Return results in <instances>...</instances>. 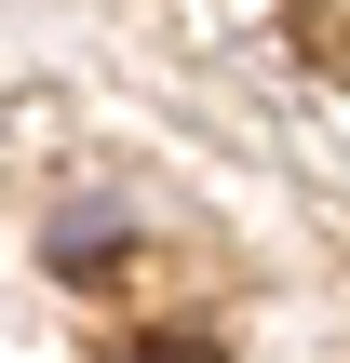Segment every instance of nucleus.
Here are the masks:
<instances>
[{
    "instance_id": "nucleus-1",
    "label": "nucleus",
    "mask_w": 350,
    "mask_h": 363,
    "mask_svg": "<svg viewBox=\"0 0 350 363\" xmlns=\"http://www.w3.org/2000/svg\"><path fill=\"white\" fill-rule=\"evenodd\" d=\"M121 242H135V202H67V216L40 229V256H54V269H108Z\"/></svg>"
}]
</instances>
